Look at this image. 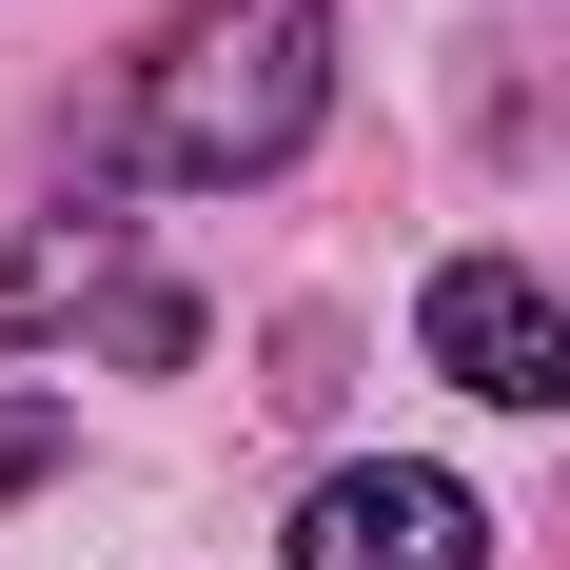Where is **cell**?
Masks as SVG:
<instances>
[{
  "instance_id": "5",
  "label": "cell",
  "mask_w": 570,
  "mask_h": 570,
  "mask_svg": "<svg viewBox=\"0 0 570 570\" xmlns=\"http://www.w3.org/2000/svg\"><path fill=\"white\" fill-rule=\"evenodd\" d=\"M59 453H79V413H59V394H0V492H40Z\"/></svg>"
},
{
  "instance_id": "2",
  "label": "cell",
  "mask_w": 570,
  "mask_h": 570,
  "mask_svg": "<svg viewBox=\"0 0 570 570\" xmlns=\"http://www.w3.org/2000/svg\"><path fill=\"white\" fill-rule=\"evenodd\" d=\"M413 354L453 394H492V413H570V295L531 256H453V276L413 295Z\"/></svg>"
},
{
  "instance_id": "3",
  "label": "cell",
  "mask_w": 570,
  "mask_h": 570,
  "mask_svg": "<svg viewBox=\"0 0 570 570\" xmlns=\"http://www.w3.org/2000/svg\"><path fill=\"white\" fill-rule=\"evenodd\" d=\"M295 570H492V512H472L453 472L374 453V472H315V512H295Z\"/></svg>"
},
{
  "instance_id": "4",
  "label": "cell",
  "mask_w": 570,
  "mask_h": 570,
  "mask_svg": "<svg viewBox=\"0 0 570 570\" xmlns=\"http://www.w3.org/2000/svg\"><path fill=\"white\" fill-rule=\"evenodd\" d=\"M59 315H138V276H118V217H40L20 256H0V335H59Z\"/></svg>"
},
{
  "instance_id": "1",
  "label": "cell",
  "mask_w": 570,
  "mask_h": 570,
  "mask_svg": "<svg viewBox=\"0 0 570 570\" xmlns=\"http://www.w3.org/2000/svg\"><path fill=\"white\" fill-rule=\"evenodd\" d=\"M315 118H335V0H197L138 79V158L217 197V177H276Z\"/></svg>"
}]
</instances>
